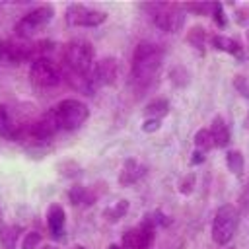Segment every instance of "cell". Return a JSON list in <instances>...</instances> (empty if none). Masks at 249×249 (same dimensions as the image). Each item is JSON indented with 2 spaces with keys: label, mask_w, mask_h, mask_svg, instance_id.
Wrapping results in <instances>:
<instances>
[{
  "label": "cell",
  "mask_w": 249,
  "mask_h": 249,
  "mask_svg": "<svg viewBox=\"0 0 249 249\" xmlns=\"http://www.w3.org/2000/svg\"><path fill=\"white\" fill-rule=\"evenodd\" d=\"M161 62H163V51L156 43L150 41L138 43L132 54V80L142 88L150 86Z\"/></svg>",
  "instance_id": "1"
},
{
  "label": "cell",
  "mask_w": 249,
  "mask_h": 249,
  "mask_svg": "<svg viewBox=\"0 0 249 249\" xmlns=\"http://www.w3.org/2000/svg\"><path fill=\"white\" fill-rule=\"evenodd\" d=\"M62 58L66 64V72L70 74H89L93 66V47L86 39H72L64 45Z\"/></svg>",
  "instance_id": "2"
},
{
  "label": "cell",
  "mask_w": 249,
  "mask_h": 249,
  "mask_svg": "<svg viewBox=\"0 0 249 249\" xmlns=\"http://www.w3.org/2000/svg\"><path fill=\"white\" fill-rule=\"evenodd\" d=\"M239 226V212L233 204H224L216 210L212 222V239L218 245H226L231 241Z\"/></svg>",
  "instance_id": "3"
},
{
  "label": "cell",
  "mask_w": 249,
  "mask_h": 249,
  "mask_svg": "<svg viewBox=\"0 0 249 249\" xmlns=\"http://www.w3.org/2000/svg\"><path fill=\"white\" fill-rule=\"evenodd\" d=\"M54 119L58 128L64 130H74L78 126H82L89 115V109L86 103H82L80 99H62L54 109Z\"/></svg>",
  "instance_id": "4"
},
{
  "label": "cell",
  "mask_w": 249,
  "mask_h": 249,
  "mask_svg": "<svg viewBox=\"0 0 249 249\" xmlns=\"http://www.w3.org/2000/svg\"><path fill=\"white\" fill-rule=\"evenodd\" d=\"M146 8L152 10V14H150L152 21L167 33H177L185 23V14H183V8L179 4L158 2V4H150Z\"/></svg>",
  "instance_id": "5"
},
{
  "label": "cell",
  "mask_w": 249,
  "mask_h": 249,
  "mask_svg": "<svg viewBox=\"0 0 249 249\" xmlns=\"http://www.w3.org/2000/svg\"><path fill=\"white\" fill-rule=\"evenodd\" d=\"M54 16V8L51 4H41L37 8H33L31 12H27L18 23H16V35L18 37H31L35 31H39L41 27H45Z\"/></svg>",
  "instance_id": "6"
},
{
  "label": "cell",
  "mask_w": 249,
  "mask_h": 249,
  "mask_svg": "<svg viewBox=\"0 0 249 249\" xmlns=\"http://www.w3.org/2000/svg\"><path fill=\"white\" fill-rule=\"evenodd\" d=\"M29 80L35 88H54L60 84L62 80V74L58 70V66L49 60L47 56L43 58H35L31 62V68H29Z\"/></svg>",
  "instance_id": "7"
},
{
  "label": "cell",
  "mask_w": 249,
  "mask_h": 249,
  "mask_svg": "<svg viewBox=\"0 0 249 249\" xmlns=\"http://www.w3.org/2000/svg\"><path fill=\"white\" fill-rule=\"evenodd\" d=\"M105 19H107L105 12L88 8L84 4H70L66 8V23L72 27H97Z\"/></svg>",
  "instance_id": "8"
},
{
  "label": "cell",
  "mask_w": 249,
  "mask_h": 249,
  "mask_svg": "<svg viewBox=\"0 0 249 249\" xmlns=\"http://www.w3.org/2000/svg\"><path fill=\"white\" fill-rule=\"evenodd\" d=\"M91 84L97 88L101 86H113L119 78V60L115 56H105L99 62H95L89 70Z\"/></svg>",
  "instance_id": "9"
},
{
  "label": "cell",
  "mask_w": 249,
  "mask_h": 249,
  "mask_svg": "<svg viewBox=\"0 0 249 249\" xmlns=\"http://www.w3.org/2000/svg\"><path fill=\"white\" fill-rule=\"evenodd\" d=\"M154 239V228L142 224L123 233V249H148Z\"/></svg>",
  "instance_id": "10"
},
{
  "label": "cell",
  "mask_w": 249,
  "mask_h": 249,
  "mask_svg": "<svg viewBox=\"0 0 249 249\" xmlns=\"http://www.w3.org/2000/svg\"><path fill=\"white\" fill-rule=\"evenodd\" d=\"M144 173H146V165L140 163V161L134 160V158H128V160L123 163V169H121V173H119V183H121L123 187H130V185H134Z\"/></svg>",
  "instance_id": "11"
},
{
  "label": "cell",
  "mask_w": 249,
  "mask_h": 249,
  "mask_svg": "<svg viewBox=\"0 0 249 249\" xmlns=\"http://www.w3.org/2000/svg\"><path fill=\"white\" fill-rule=\"evenodd\" d=\"M64 222H66V214L62 210L60 204H53L47 212V226L53 237H60L64 233Z\"/></svg>",
  "instance_id": "12"
},
{
  "label": "cell",
  "mask_w": 249,
  "mask_h": 249,
  "mask_svg": "<svg viewBox=\"0 0 249 249\" xmlns=\"http://www.w3.org/2000/svg\"><path fill=\"white\" fill-rule=\"evenodd\" d=\"M210 130V136H212V142H214V146H218V148H226L228 144H230V128H228V124H226V121L220 117V115H216L214 119H212V126L208 128Z\"/></svg>",
  "instance_id": "13"
},
{
  "label": "cell",
  "mask_w": 249,
  "mask_h": 249,
  "mask_svg": "<svg viewBox=\"0 0 249 249\" xmlns=\"http://www.w3.org/2000/svg\"><path fill=\"white\" fill-rule=\"evenodd\" d=\"M19 128H21V124L14 119L12 111L6 105H0V136L16 140V134Z\"/></svg>",
  "instance_id": "14"
},
{
  "label": "cell",
  "mask_w": 249,
  "mask_h": 249,
  "mask_svg": "<svg viewBox=\"0 0 249 249\" xmlns=\"http://www.w3.org/2000/svg\"><path fill=\"white\" fill-rule=\"evenodd\" d=\"M19 235L18 226H0V245L2 249H16V239Z\"/></svg>",
  "instance_id": "15"
},
{
  "label": "cell",
  "mask_w": 249,
  "mask_h": 249,
  "mask_svg": "<svg viewBox=\"0 0 249 249\" xmlns=\"http://www.w3.org/2000/svg\"><path fill=\"white\" fill-rule=\"evenodd\" d=\"M68 196H70V202L72 204H91L95 200V196L82 185H74L70 191H68Z\"/></svg>",
  "instance_id": "16"
},
{
  "label": "cell",
  "mask_w": 249,
  "mask_h": 249,
  "mask_svg": "<svg viewBox=\"0 0 249 249\" xmlns=\"http://www.w3.org/2000/svg\"><path fill=\"white\" fill-rule=\"evenodd\" d=\"M212 45L216 51H224V53H230V54H237L239 53V43L230 39V37H224V35H214L212 39Z\"/></svg>",
  "instance_id": "17"
},
{
  "label": "cell",
  "mask_w": 249,
  "mask_h": 249,
  "mask_svg": "<svg viewBox=\"0 0 249 249\" xmlns=\"http://www.w3.org/2000/svg\"><path fill=\"white\" fill-rule=\"evenodd\" d=\"M167 111H169V103H167V99H156V101L148 103L146 109H144V113H146L148 117L158 119V121H161V117H165Z\"/></svg>",
  "instance_id": "18"
},
{
  "label": "cell",
  "mask_w": 249,
  "mask_h": 249,
  "mask_svg": "<svg viewBox=\"0 0 249 249\" xmlns=\"http://www.w3.org/2000/svg\"><path fill=\"white\" fill-rule=\"evenodd\" d=\"M226 163H228V169L231 173H235L237 177L243 175V154L239 150H230L226 154Z\"/></svg>",
  "instance_id": "19"
},
{
  "label": "cell",
  "mask_w": 249,
  "mask_h": 249,
  "mask_svg": "<svg viewBox=\"0 0 249 249\" xmlns=\"http://www.w3.org/2000/svg\"><path fill=\"white\" fill-rule=\"evenodd\" d=\"M195 146L202 154L214 148V142H212V136H210V130L208 128H198L196 130V134H195Z\"/></svg>",
  "instance_id": "20"
},
{
  "label": "cell",
  "mask_w": 249,
  "mask_h": 249,
  "mask_svg": "<svg viewBox=\"0 0 249 249\" xmlns=\"http://www.w3.org/2000/svg\"><path fill=\"white\" fill-rule=\"evenodd\" d=\"M126 210H128V200H119L117 204L109 206V208L103 212V216H105L107 220H111V222H117L119 218H123V216L126 214Z\"/></svg>",
  "instance_id": "21"
},
{
  "label": "cell",
  "mask_w": 249,
  "mask_h": 249,
  "mask_svg": "<svg viewBox=\"0 0 249 249\" xmlns=\"http://www.w3.org/2000/svg\"><path fill=\"white\" fill-rule=\"evenodd\" d=\"M204 37H206V33H204V29L198 27V25L191 27L189 33H187V41H189L196 51H202V49H204Z\"/></svg>",
  "instance_id": "22"
},
{
  "label": "cell",
  "mask_w": 249,
  "mask_h": 249,
  "mask_svg": "<svg viewBox=\"0 0 249 249\" xmlns=\"http://www.w3.org/2000/svg\"><path fill=\"white\" fill-rule=\"evenodd\" d=\"M169 80H171V84H175L177 88H183V86L189 84V72H187L183 66H173V68L169 70Z\"/></svg>",
  "instance_id": "23"
},
{
  "label": "cell",
  "mask_w": 249,
  "mask_h": 249,
  "mask_svg": "<svg viewBox=\"0 0 249 249\" xmlns=\"http://www.w3.org/2000/svg\"><path fill=\"white\" fill-rule=\"evenodd\" d=\"M41 243V233L39 231H29L23 235V241H21V249H37Z\"/></svg>",
  "instance_id": "24"
},
{
  "label": "cell",
  "mask_w": 249,
  "mask_h": 249,
  "mask_svg": "<svg viewBox=\"0 0 249 249\" xmlns=\"http://www.w3.org/2000/svg\"><path fill=\"white\" fill-rule=\"evenodd\" d=\"M212 16H214V21H216V25H220V27H226V14H224V6H222L220 2H216V4L212 6Z\"/></svg>",
  "instance_id": "25"
},
{
  "label": "cell",
  "mask_w": 249,
  "mask_h": 249,
  "mask_svg": "<svg viewBox=\"0 0 249 249\" xmlns=\"http://www.w3.org/2000/svg\"><path fill=\"white\" fill-rule=\"evenodd\" d=\"M233 88H235L243 97L249 99V82H247V78H243V76H235V78H233Z\"/></svg>",
  "instance_id": "26"
},
{
  "label": "cell",
  "mask_w": 249,
  "mask_h": 249,
  "mask_svg": "<svg viewBox=\"0 0 249 249\" xmlns=\"http://www.w3.org/2000/svg\"><path fill=\"white\" fill-rule=\"evenodd\" d=\"M212 6H214V4L202 2V4H185V6H181V8L191 10V12H196V14H208V12H212Z\"/></svg>",
  "instance_id": "27"
},
{
  "label": "cell",
  "mask_w": 249,
  "mask_h": 249,
  "mask_svg": "<svg viewBox=\"0 0 249 249\" xmlns=\"http://www.w3.org/2000/svg\"><path fill=\"white\" fill-rule=\"evenodd\" d=\"M193 187H195V175H193V173H189V175L181 181L179 191H181L183 195H191V193H193Z\"/></svg>",
  "instance_id": "28"
},
{
  "label": "cell",
  "mask_w": 249,
  "mask_h": 249,
  "mask_svg": "<svg viewBox=\"0 0 249 249\" xmlns=\"http://www.w3.org/2000/svg\"><path fill=\"white\" fill-rule=\"evenodd\" d=\"M160 126H161V121H158V119H148V121H144L142 130H144V132H156Z\"/></svg>",
  "instance_id": "29"
},
{
  "label": "cell",
  "mask_w": 249,
  "mask_h": 249,
  "mask_svg": "<svg viewBox=\"0 0 249 249\" xmlns=\"http://www.w3.org/2000/svg\"><path fill=\"white\" fill-rule=\"evenodd\" d=\"M202 161H204V154L196 150V152L193 154V158H191V163H195V165H196V163H202Z\"/></svg>",
  "instance_id": "30"
},
{
  "label": "cell",
  "mask_w": 249,
  "mask_h": 249,
  "mask_svg": "<svg viewBox=\"0 0 249 249\" xmlns=\"http://www.w3.org/2000/svg\"><path fill=\"white\" fill-rule=\"evenodd\" d=\"M41 249H58V247H56V245H43Z\"/></svg>",
  "instance_id": "31"
},
{
  "label": "cell",
  "mask_w": 249,
  "mask_h": 249,
  "mask_svg": "<svg viewBox=\"0 0 249 249\" xmlns=\"http://www.w3.org/2000/svg\"><path fill=\"white\" fill-rule=\"evenodd\" d=\"M107 249H123V247H121V245H115V243H113V245H109Z\"/></svg>",
  "instance_id": "32"
},
{
  "label": "cell",
  "mask_w": 249,
  "mask_h": 249,
  "mask_svg": "<svg viewBox=\"0 0 249 249\" xmlns=\"http://www.w3.org/2000/svg\"><path fill=\"white\" fill-rule=\"evenodd\" d=\"M76 249H86V247L84 245H76Z\"/></svg>",
  "instance_id": "33"
},
{
  "label": "cell",
  "mask_w": 249,
  "mask_h": 249,
  "mask_svg": "<svg viewBox=\"0 0 249 249\" xmlns=\"http://www.w3.org/2000/svg\"><path fill=\"white\" fill-rule=\"evenodd\" d=\"M0 226H2V216H0Z\"/></svg>",
  "instance_id": "34"
},
{
  "label": "cell",
  "mask_w": 249,
  "mask_h": 249,
  "mask_svg": "<svg viewBox=\"0 0 249 249\" xmlns=\"http://www.w3.org/2000/svg\"><path fill=\"white\" fill-rule=\"evenodd\" d=\"M247 41H249V31H247Z\"/></svg>",
  "instance_id": "35"
},
{
  "label": "cell",
  "mask_w": 249,
  "mask_h": 249,
  "mask_svg": "<svg viewBox=\"0 0 249 249\" xmlns=\"http://www.w3.org/2000/svg\"><path fill=\"white\" fill-rule=\"evenodd\" d=\"M247 124H249V117H247Z\"/></svg>",
  "instance_id": "36"
}]
</instances>
